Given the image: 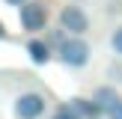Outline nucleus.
Segmentation results:
<instances>
[{
	"label": "nucleus",
	"mask_w": 122,
	"mask_h": 119,
	"mask_svg": "<svg viewBox=\"0 0 122 119\" xmlns=\"http://www.w3.org/2000/svg\"><path fill=\"white\" fill-rule=\"evenodd\" d=\"M89 45L81 39V36H75V39H63L60 42V60H63L66 65H71V69H81V65L89 63Z\"/></svg>",
	"instance_id": "f257e3e1"
},
{
	"label": "nucleus",
	"mask_w": 122,
	"mask_h": 119,
	"mask_svg": "<svg viewBox=\"0 0 122 119\" xmlns=\"http://www.w3.org/2000/svg\"><path fill=\"white\" fill-rule=\"evenodd\" d=\"M60 27H63L66 33H71V36H83L89 30V15L77 3H69V6H63V12H60Z\"/></svg>",
	"instance_id": "f03ea898"
},
{
	"label": "nucleus",
	"mask_w": 122,
	"mask_h": 119,
	"mask_svg": "<svg viewBox=\"0 0 122 119\" xmlns=\"http://www.w3.org/2000/svg\"><path fill=\"white\" fill-rule=\"evenodd\" d=\"M18 18H21V27L24 30H30V33H39L42 27H45V21H48V9H45V3H39V0H30V3H24V6H18Z\"/></svg>",
	"instance_id": "7ed1b4c3"
},
{
	"label": "nucleus",
	"mask_w": 122,
	"mask_h": 119,
	"mask_svg": "<svg viewBox=\"0 0 122 119\" xmlns=\"http://www.w3.org/2000/svg\"><path fill=\"white\" fill-rule=\"evenodd\" d=\"M45 107H48L45 95H39V92H24V95L15 98V116L18 119H39L42 113H45Z\"/></svg>",
	"instance_id": "20e7f679"
},
{
	"label": "nucleus",
	"mask_w": 122,
	"mask_h": 119,
	"mask_svg": "<svg viewBox=\"0 0 122 119\" xmlns=\"http://www.w3.org/2000/svg\"><path fill=\"white\" fill-rule=\"evenodd\" d=\"M69 107L77 113V116H83V119H98V116H104V113H107L95 98H92V101H86V98H71Z\"/></svg>",
	"instance_id": "39448f33"
},
{
	"label": "nucleus",
	"mask_w": 122,
	"mask_h": 119,
	"mask_svg": "<svg viewBox=\"0 0 122 119\" xmlns=\"http://www.w3.org/2000/svg\"><path fill=\"white\" fill-rule=\"evenodd\" d=\"M27 51H30V60H33L36 65H45L48 60H51V48H48V42H39V39H33L27 45Z\"/></svg>",
	"instance_id": "423d86ee"
},
{
	"label": "nucleus",
	"mask_w": 122,
	"mask_h": 119,
	"mask_svg": "<svg viewBox=\"0 0 122 119\" xmlns=\"http://www.w3.org/2000/svg\"><path fill=\"white\" fill-rule=\"evenodd\" d=\"M92 98L98 101V104L104 107L107 113H110V107H116L119 95H116V89H113V86H98V89H95V95H92Z\"/></svg>",
	"instance_id": "0eeeda50"
},
{
	"label": "nucleus",
	"mask_w": 122,
	"mask_h": 119,
	"mask_svg": "<svg viewBox=\"0 0 122 119\" xmlns=\"http://www.w3.org/2000/svg\"><path fill=\"white\" fill-rule=\"evenodd\" d=\"M110 48H113V51H116L119 57H122V27H116V30L110 33Z\"/></svg>",
	"instance_id": "6e6552de"
},
{
	"label": "nucleus",
	"mask_w": 122,
	"mask_h": 119,
	"mask_svg": "<svg viewBox=\"0 0 122 119\" xmlns=\"http://www.w3.org/2000/svg\"><path fill=\"white\" fill-rule=\"evenodd\" d=\"M54 119H83V116H77L71 107H60V110L54 113Z\"/></svg>",
	"instance_id": "1a4fd4ad"
},
{
	"label": "nucleus",
	"mask_w": 122,
	"mask_h": 119,
	"mask_svg": "<svg viewBox=\"0 0 122 119\" xmlns=\"http://www.w3.org/2000/svg\"><path fill=\"white\" fill-rule=\"evenodd\" d=\"M107 119H122V98L116 101V107H110V113H107Z\"/></svg>",
	"instance_id": "9d476101"
},
{
	"label": "nucleus",
	"mask_w": 122,
	"mask_h": 119,
	"mask_svg": "<svg viewBox=\"0 0 122 119\" xmlns=\"http://www.w3.org/2000/svg\"><path fill=\"white\" fill-rule=\"evenodd\" d=\"M110 77L116 83H122V65H110Z\"/></svg>",
	"instance_id": "9b49d317"
},
{
	"label": "nucleus",
	"mask_w": 122,
	"mask_h": 119,
	"mask_svg": "<svg viewBox=\"0 0 122 119\" xmlns=\"http://www.w3.org/2000/svg\"><path fill=\"white\" fill-rule=\"evenodd\" d=\"M9 6H24V3H30V0H6Z\"/></svg>",
	"instance_id": "f8f14e48"
},
{
	"label": "nucleus",
	"mask_w": 122,
	"mask_h": 119,
	"mask_svg": "<svg viewBox=\"0 0 122 119\" xmlns=\"http://www.w3.org/2000/svg\"><path fill=\"white\" fill-rule=\"evenodd\" d=\"M3 36H6V30H3V24H0V39H3Z\"/></svg>",
	"instance_id": "ddd939ff"
}]
</instances>
